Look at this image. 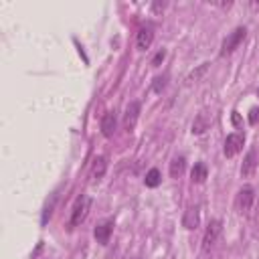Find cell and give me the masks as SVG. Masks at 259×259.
Returning a JSON list of instances; mask_svg holds the SVG:
<instances>
[{
  "label": "cell",
  "instance_id": "6da1fadb",
  "mask_svg": "<svg viewBox=\"0 0 259 259\" xmlns=\"http://www.w3.org/2000/svg\"><path fill=\"white\" fill-rule=\"evenodd\" d=\"M89 208H91V198H89L87 194H81V196L75 200V204H73V210H71V217H69V227H71V229L79 227V225L87 219Z\"/></svg>",
  "mask_w": 259,
  "mask_h": 259
},
{
  "label": "cell",
  "instance_id": "7a4b0ae2",
  "mask_svg": "<svg viewBox=\"0 0 259 259\" xmlns=\"http://www.w3.org/2000/svg\"><path fill=\"white\" fill-rule=\"evenodd\" d=\"M245 36H247V28H245V26H237V28L223 40V45H221V57H227V55H231L235 49H239V45L245 40Z\"/></svg>",
  "mask_w": 259,
  "mask_h": 259
},
{
  "label": "cell",
  "instance_id": "3957f363",
  "mask_svg": "<svg viewBox=\"0 0 259 259\" xmlns=\"http://www.w3.org/2000/svg\"><path fill=\"white\" fill-rule=\"evenodd\" d=\"M253 200H255V190L253 186H243L239 188L237 196H235V210L239 214H247L253 206Z\"/></svg>",
  "mask_w": 259,
  "mask_h": 259
},
{
  "label": "cell",
  "instance_id": "277c9868",
  "mask_svg": "<svg viewBox=\"0 0 259 259\" xmlns=\"http://www.w3.org/2000/svg\"><path fill=\"white\" fill-rule=\"evenodd\" d=\"M221 231H223V223H221L219 219H212V221L206 225L204 235H202V251H204V253H208V251L214 247V243H217Z\"/></svg>",
  "mask_w": 259,
  "mask_h": 259
},
{
  "label": "cell",
  "instance_id": "5b68a950",
  "mask_svg": "<svg viewBox=\"0 0 259 259\" xmlns=\"http://www.w3.org/2000/svg\"><path fill=\"white\" fill-rule=\"evenodd\" d=\"M243 144H245V136L243 134H229L227 140H225V146H223V152L227 158H233L237 156L241 150H243Z\"/></svg>",
  "mask_w": 259,
  "mask_h": 259
},
{
  "label": "cell",
  "instance_id": "8992f818",
  "mask_svg": "<svg viewBox=\"0 0 259 259\" xmlns=\"http://www.w3.org/2000/svg\"><path fill=\"white\" fill-rule=\"evenodd\" d=\"M138 117H140V101H130L125 107V113H123V127L127 132H132L138 123Z\"/></svg>",
  "mask_w": 259,
  "mask_h": 259
},
{
  "label": "cell",
  "instance_id": "52a82bcc",
  "mask_svg": "<svg viewBox=\"0 0 259 259\" xmlns=\"http://www.w3.org/2000/svg\"><path fill=\"white\" fill-rule=\"evenodd\" d=\"M111 233H113V221H103V223H99V225L95 227L93 237H95V241H97L99 245H107Z\"/></svg>",
  "mask_w": 259,
  "mask_h": 259
},
{
  "label": "cell",
  "instance_id": "ba28073f",
  "mask_svg": "<svg viewBox=\"0 0 259 259\" xmlns=\"http://www.w3.org/2000/svg\"><path fill=\"white\" fill-rule=\"evenodd\" d=\"M198 225H200V210H198V206H188L186 212H184V217H182V227L188 229V231H192Z\"/></svg>",
  "mask_w": 259,
  "mask_h": 259
},
{
  "label": "cell",
  "instance_id": "9c48e42d",
  "mask_svg": "<svg viewBox=\"0 0 259 259\" xmlns=\"http://www.w3.org/2000/svg\"><path fill=\"white\" fill-rule=\"evenodd\" d=\"M115 127H117V115H115V111H107L101 117V134L105 138H111L115 134Z\"/></svg>",
  "mask_w": 259,
  "mask_h": 259
},
{
  "label": "cell",
  "instance_id": "30bf717a",
  "mask_svg": "<svg viewBox=\"0 0 259 259\" xmlns=\"http://www.w3.org/2000/svg\"><path fill=\"white\" fill-rule=\"evenodd\" d=\"M255 168H257V150H249L247 156H245V160H243V164H241V176L243 178L253 176Z\"/></svg>",
  "mask_w": 259,
  "mask_h": 259
},
{
  "label": "cell",
  "instance_id": "8fae6325",
  "mask_svg": "<svg viewBox=\"0 0 259 259\" xmlns=\"http://www.w3.org/2000/svg\"><path fill=\"white\" fill-rule=\"evenodd\" d=\"M152 40H154V30H152V26H142V28L138 30V36H136V45H138V49H140V51L150 49Z\"/></svg>",
  "mask_w": 259,
  "mask_h": 259
},
{
  "label": "cell",
  "instance_id": "7c38bea8",
  "mask_svg": "<svg viewBox=\"0 0 259 259\" xmlns=\"http://www.w3.org/2000/svg\"><path fill=\"white\" fill-rule=\"evenodd\" d=\"M105 172H107V160H105V156H95L93 158V164H91V178L93 180H99V178L105 176Z\"/></svg>",
  "mask_w": 259,
  "mask_h": 259
},
{
  "label": "cell",
  "instance_id": "4fadbf2b",
  "mask_svg": "<svg viewBox=\"0 0 259 259\" xmlns=\"http://www.w3.org/2000/svg\"><path fill=\"white\" fill-rule=\"evenodd\" d=\"M186 170V158L184 156H174L170 162V176L172 178H180Z\"/></svg>",
  "mask_w": 259,
  "mask_h": 259
},
{
  "label": "cell",
  "instance_id": "5bb4252c",
  "mask_svg": "<svg viewBox=\"0 0 259 259\" xmlns=\"http://www.w3.org/2000/svg\"><path fill=\"white\" fill-rule=\"evenodd\" d=\"M208 125H210V117L206 113H198L194 123H192V134H202L208 130Z\"/></svg>",
  "mask_w": 259,
  "mask_h": 259
},
{
  "label": "cell",
  "instance_id": "9a60e30c",
  "mask_svg": "<svg viewBox=\"0 0 259 259\" xmlns=\"http://www.w3.org/2000/svg\"><path fill=\"white\" fill-rule=\"evenodd\" d=\"M162 182V176H160V170L158 168H150L148 172H146V178H144V184L148 186V188H156L158 184Z\"/></svg>",
  "mask_w": 259,
  "mask_h": 259
},
{
  "label": "cell",
  "instance_id": "2e32d148",
  "mask_svg": "<svg viewBox=\"0 0 259 259\" xmlns=\"http://www.w3.org/2000/svg\"><path fill=\"white\" fill-rule=\"evenodd\" d=\"M206 174H208V170H206V166H204L202 162L194 164V168H192V172H190V176H192V182H198V184L206 180Z\"/></svg>",
  "mask_w": 259,
  "mask_h": 259
},
{
  "label": "cell",
  "instance_id": "e0dca14e",
  "mask_svg": "<svg viewBox=\"0 0 259 259\" xmlns=\"http://www.w3.org/2000/svg\"><path fill=\"white\" fill-rule=\"evenodd\" d=\"M206 69H208V63H202V65H200L196 71H192V73L188 75V79H186V81H188V83L198 81V79H200V75H202V73H206Z\"/></svg>",
  "mask_w": 259,
  "mask_h": 259
},
{
  "label": "cell",
  "instance_id": "ac0fdd59",
  "mask_svg": "<svg viewBox=\"0 0 259 259\" xmlns=\"http://www.w3.org/2000/svg\"><path fill=\"white\" fill-rule=\"evenodd\" d=\"M164 87H166V75H162V77H156V79H154V85H152V89H154L156 93H162V91H164Z\"/></svg>",
  "mask_w": 259,
  "mask_h": 259
},
{
  "label": "cell",
  "instance_id": "d6986e66",
  "mask_svg": "<svg viewBox=\"0 0 259 259\" xmlns=\"http://www.w3.org/2000/svg\"><path fill=\"white\" fill-rule=\"evenodd\" d=\"M53 206H55V198H53V200H51V204H47V206H45V210H42V221H40L42 225H47V221L51 219V214H53Z\"/></svg>",
  "mask_w": 259,
  "mask_h": 259
},
{
  "label": "cell",
  "instance_id": "ffe728a7",
  "mask_svg": "<svg viewBox=\"0 0 259 259\" xmlns=\"http://www.w3.org/2000/svg\"><path fill=\"white\" fill-rule=\"evenodd\" d=\"M249 123L251 125H257L259 123V107H251L249 109Z\"/></svg>",
  "mask_w": 259,
  "mask_h": 259
},
{
  "label": "cell",
  "instance_id": "44dd1931",
  "mask_svg": "<svg viewBox=\"0 0 259 259\" xmlns=\"http://www.w3.org/2000/svg\"><path fill=\"white\" fill-rule=\"evenodd\" d=\"M164 57H166V51H164V49L158 51V53L154 55V59H152V67H160V63L164 61Z\"/></svg>",
  "mask_w": 259,
  "mask_h": 259
},
{
  "label": "cell",
  "instance_id": "7402d4cb",
  "mask_svg": "<svg viewBox=\"0 0 259 259\" xmlns=\"http://www.w3.org/2000/svg\"><path fill=\"white\" fill-rule=\"evenodd\" d=\"M152 8H154L156 12H160V10H164V8H166V2H154V4H152Z\"/></svg>",
  "mask_w": 259,
  "mask_h": 259
},
{
  "label": "cell",
  "instance_id": "603a6c76",
  "mask_svg": "<svg viewBox=\"0 0 259 259\" xmlns=\"http://www.w3.org/2000/svg\"><path fill=\"white\" fill-rule=\"evenodd\" d=\"M257 223H259V204H257Z\"/></svg>",
  "mask_w": 259,
  "mask_h": 259
}]
</instances>
